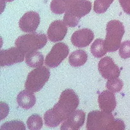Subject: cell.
<instances>
[{"label": "cell", "instance_id": "cell-4", "mask_svg": "<svg viewBox=\"0 0 130 130\" xmlns=\"http://www.w3.org/2000/svg\"><path fill=\"white\" fill-rule=\"evenodd\" d=\"M91 6L88 0H76L65 13L63 22L67 26L74 27L81 18L90 12Z\"/></svg>", "mask_w": 130, "mask_h": 130}, {"label": "cell", "instance_id": "cell-5", "mask_svg": "<svg viewBox=\"0 0 130 130\" xmlns=\"http://www.w3.org/2000/svg\"><path fill=\"white\" fill-rule=\"evenodd\" d=\"M50 76V72L47 67H37L28 74L25 83V89L32 93L40 91L48 81Z\"/></svg>", "mask_w": 130, "mask_h": 130}, {"label": "cell", "instance_id": "cell-18", "mask_svg": "<svg viewBox=\"0 0 130 130\" xmlns=\"http://www.w3.org/2000/svg\"><path fill=\"white\" fill-rule=\"evenodd\" d=\"M43 62L44 56L39 52H34L25 55V63L29 67H41L43 66Z\"/></svg>", "mask_w": 130, "mask_h": 130}, {"label": "cell", "instance_id": "cell-3", "mask_svg": "<svg viewBox=\"0 0 130 130\" xmlns=\"http://www.w3.org/2000/svg\"><path fill=\"white\" fill-rule=\"evenodd\" d=\"M105 46L109 52L118 50L121 44V40L125 30L123 23L119 20H110L107 24Z\"/></svg>", "mask_w": 130, "mask_h": 130}, {"label": "cell", "instance_id": "cell-14", "mask_svg": "<svg viewBox=\"0 0 130 130\" xmlns=\"http://www.w3.org/2000/svg\"><path fill=\"white\" fill-rule=\"evenodd\" d=\"M99 107L102 111L107 113H112L117 105L116 99L114 94L110 91L105 90L99 95Z\"/></svg>", "mask_w": 130, "mask_h": 130}, {"label": "cell", "instance_id": "cell-28", "mask_svg": "<svg viewBox=\"0 0 130 130\" xmlns=\"http://www.w3.org/2000/svg\"></svg>", "mask_w": 130, "mask_h": 130}, {"label": "cell", "instance_id": "cell-24", "mask_svg": "<svg viewBox=\"0 0 130 130\" xmlns=\"http://www.w3.org/2000/svg\"><path fill=\"white\" fill-rule=\"evenodd\" d=\"M119 55L123 59L130 57V41H125L121 43L119 48Z\"/></svg>", "mask_w": 130, "mask_h": 130}, {"label": "cell", "instance_id": "cell-15", "mask_svg": "<svg viewBox=\"0 0 130 130\" xmlns=\"http://www.w3.org/2000/svg\"><path fill=\"white\" fill-rule=\"evenodd\" d=\"M17 103L20 107L24 109H30L36 104V96L32 92L28 90H24L17 95Z\"/></svg>", "mask_w": 130, "mask_h": 130}, {"label": "cell", "instance_id": "cell-12", "mask_svg": "<svg viewBox=\"0 0 130 130\" xmlns=\"http://www.w3.org/2000/svg\"><path fill=\"white\" fill-rule=\"evenodd\" d=\"M64 22L55 20L50 25L47 34L48 39L52 42H58L64 39L67 33V27Z\"/></svg>", "mask_w": 130, "mask_h": 130}, {"label": "cell", "instance_id": "cell-26", "mask_svg": "<svg viewBox=\"0 0 130 130\" xmlns=\"http://www.w3.org/2000/svg\"><path fill=\"white\" fill-rule=\"evenodd\" d=\"M119 2L126 13L130 15V0H119Z\"/></svg>", "mask_w": 130, "mask_h": 130}, {"label": "cell", "instance_id": "cell-25", "mask_svg": "<svg viewBox=\"0 0 130 130\" xmlns=\"http://www.w3.org/2000/svg\"><path fill=\"white\" fill-rule=\"evenodd\" d=\"M126 126L124 121L120 119H114L109 125L105 130H125Z\"/></svg>", "mask_w": 130, "mask_h": 130}, {"label": "cell", "instance_id": "cell-13", "mask_svg": "<svg viewBox=\"0 0 130 130\" xmlns=\"http://www.w3.org/2000/svg\"><path fill=\"white\" fill-rule=\"evenodd\" d=\"M94 33L91 29H82L76 30L72 34L71 42L74 46L84 48L90 44L94 39Z\"/></svg>", "mask_w": 130, "mask_h": 130}, {"label": "cell", "instance_id": "cell-27", "mask_svg": "<svg viewBox=\"0 0 130 130\" xmlns=\"http://www.w3.org/2000/svg\"><path fill=\"white\" fill-rule=\"evenodd\" d=\"M14 0H1V5H5V3L6 2H11V1H13Z\"/></svg>", "mask_w": 130, "mask_h": 130}, {"label": "cell", "instance_id": "cell-6", "mask_svg": "<svg viewBox=\"0 0 130 130\" xmlns=\"http://www.w3.org/2000/svg\"><path fill=\"white\" fill-rule=\"evenodd\" d=\"M114 119V116L111 113L105 112L102 110H93L88 115L86 128L88 130H105Z\"/></svg>", "mask_w": 130, "mask_h": 130}, {"label": "cell", "instance_id": "cell-23", "mask_svg": "<svg viewBox=\"0 0 130 130\" xmlns=\"http://www.w3.org/2000/svg\"><path fill=\"white\" fill-rule=\"evenodd\" d=\"M106 87L112 93L119 92L123 89V82L119 78L108 79L106 83Z\"/></svg>", "mask_w": 130, "mask_h": 130}, {"label": "cell", "instance_id": "cell-21", "mask_svg": "<svg viewBox=\"0 0 130 130\" xmlns=\"http://www.w3.org/2000/svg\"><path fill=\"white\" fill-rule=\"evenodd\" d=\"M0 130H26L24 123L21 121L13 120L2 124Z\"/></svg>", "mask_w": 130, "mask_h": 130}, {"label": "cell", "instance_id": "cell-16", "mask_svg": "<svg viewBox=\"0 0 130 130\" xmlns=\"http://www.w3.org/2000/svg\"><path fill=\"white\" fill-rule=\"evenodd\" d=\"M88 60V54L83 50H77L72 52L69 56V62L73 67H79L85 64Z\"/></svg>", "mask_w": 130, "mask_h": 130}, {"label": "cell", "instance_id": "cell-17", "mask_svg": "<svg viewBox=\"0 0 130 130\" xmlns=\"http://www.w3.org/2000/svg\"><path fill=\"white\" fill-rule=\"evenodd\" d=\"M76 0H52L50 9L53 13L58 15L66 13Z\"/></svg>", "mask_w": 130, "mask_h": 130}, {"label": "cell", "instance_id": "cell-20", "mask_svg": "<svg viewBox=\"0 0 130 130\" xmlns=\"http://www.w3.org/2000/svg\"><path fill=\"white\" fill-rule=\"evenodd\" d=\"M43 120L38 114H32L28 118L27 126L29 130H39L43 127Z\"/></svg>", "mask_w": 130, "mask_h": 130}, {"label": "cell", "instance_id": "cell-7", "mask_svg": "<svg viewBox=\"0 0 130 130\" xmlns=\"http://www.w3.org/2000/svg\"><path fill=\"white\" fill-rule=\"evenodd\" d=\"M69 53V49L67 44L64 43H57L52 47L51 51L46 57V66L50 68L57 67L67 58Z\"/></svg>", "mask_w": 130, "mask_h": 130}, {"label": "cell", "instance_id": "cell-22", "mask_svg": "<svg viewBox=\"0 0 130 130\" xmlns=\"http://www.w3.org/2000/svg\"><path fill=\"white\" fill-rule=\"evenodd\" d=\"M114 0H95L93 9L96 13H104L110 7Z\"/></svg>", "mask_w": 130, "mask_h": 130}, {"label": "cell", "instance_id": "cell-2", "mask_svg": "<svg viewBox=\"0 0 130 130\" xmlns=\"http://www.w3.org/2000/svg\"><path fill=\"white\" fill-rule=\"evenodd\" d=\"M47 41L48 39L46 34L33 32L19 36L15 41V45L26 55L43 48L46 44Z\"/></svg>", "mask_w": 130, "mask_h": 130}, {"label": "cell", "instance_id": "cell-9", "mask_svg": "<svg viewBox=\"0 0 130 130\" xmlns=\"http://www.w3.org/2000/svg\"><path fill=\"white\" fill-rule=\"evenodd\" d=\"M25 55L17 48L12 47L0 51V65L1 67L10 66L24 60Z\"/></svg>", "mask_w": 130, "mask_h": 130}, {"label": "cell", "instance_id": "cell-10", "mask_svg": "<svg viewBox=\"0 0 130 130\" xmlns=\"http://www.w3.org/2000/svg\"><path fill=\"white\" fill-rule=\"evenodd\" d=\"M40 24V16L36 11H30L25 13L19 21V27L23 32H34Z\"/></svg>", "mask_w": 130, "mask_h": 130}, {"label": "cell", "instance_id": "cell-19", "mask_svg": "<svg viewBox=\"0 0 130 130\" xmlns=\"http://www.w3.org/2000/svg\"><path fill=\"white\" fill-rule=\"evenodd\" d=\"M91 52L96 58L104 57L107 52L105 46V41L102 39H96L91 44Z\"/></svg>", "mask_w": 130, "mask_h": 130}, {"label": "cell", "instance_id": "cell-11", "mask_svg": "<svg viewBox=\"0 0 130 130\" xmlns=\"http://www.w3.org/2000/svg\"><path fill=\"white\" fill-rule=\"evenodd\" d=\"M86 114L81 110H76L64 121L61 125L60 130H79L83 125Z\"/></svg>", "mask_w": 130, "mask_h": 130}, {"label": "cell", "instance_id": "cell-8", "mask_svg": "<svg viewBox=\"0 0 130 130\" xmlns=\"http://www.w3.org/2000/svg\"><path fill=\"white\" fill-rule=\"evenodd\" d=\"M99 71L100 74L106 79L118 78L120 76L121 69L110 57L102 58L99 63Z\"/></svg>", "mask_w": 130, "mask_h": 130}, {"label": "cell", "instance_id": "cell-1", "mask_svg": "<svg viewBox=\"0 0 130 130\" xmlns=\"http://www.w3.org/2000/svg\"><path fill=\"white\" fill-rule=\"evenodd\" d=\"M79 104L77 94L71 89L65 90L61 93L58 103L44 114L45 124L48 127L58 126L76 110Z\"/></svg>", "mask_w": 130, "mask_h": 130}]
</instances>
